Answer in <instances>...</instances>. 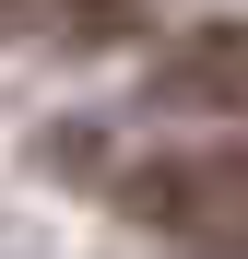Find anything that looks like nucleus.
Wrapping results in <instances>:
<instances>
[{"label":"nucleus","instance_id":"3","mask_svg":"<svg viewBox=\"0 0 248 259\" xmlns=\"http://www.w3.org/2000/svg\"><path fill=\"white\" fill-rule=\"evenodd\" d=\"M154 0H59V35H83V48H107V35H142Z\"/></svg>","mask_w":248,"mask_h":259},{"label":"nucleus","instance_id":"1","mask_svg":"<svg viewBox=\"0 0 248 259\" xmlns=\"http://www.w3.org/2000/svg\"><path fill=\"white\" fill-rule=\"evenodd\" d=\"M130 224L178 236V247H213V259H248V142H201V153H154L118 177Z\"/></svg>","mask_w":248,"mask_h":259},{"label":"nucleus","instance_id":"2","mask_svg":"<svg viewBox=\"0 0 248 259\" xmlns=\"http://www.w3.org/2000/svg\"><path fill=\"white\" fill-rule=\"evenodd\" d=\"M154 106H248V24H201L154 59Z\"/></svg>","mask_w":248,"mask_h":259},{"label":"nucleus","instance_id":"4","mask_svg":"<svg viewBox=\"0 0 248 259\" xmlns=\"http://www.w3.org/2000/svg\"><path fill=\"white\" fill-rule=\"evenodd\" d=\"M12 24H24V0H0V35H12Z\"/></svg>","mask_w":248,"mask_h":259}]
</instances>
